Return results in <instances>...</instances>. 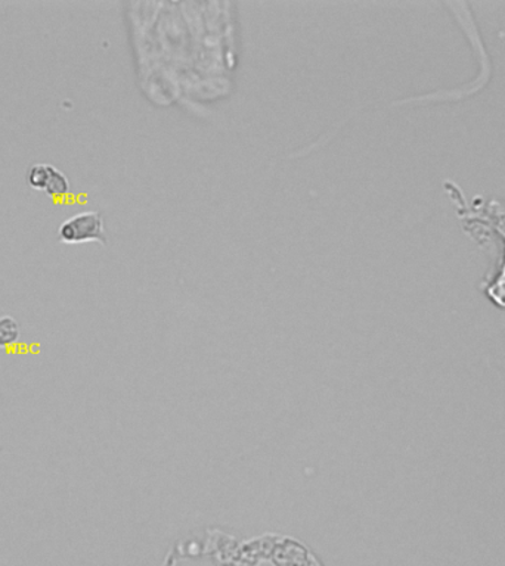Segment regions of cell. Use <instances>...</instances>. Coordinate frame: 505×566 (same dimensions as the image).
I'll return each mask as SVG.
<instances>
[{
  "label": "cell",
  "mask_w": 505,
  "mask_h": 566,
  "mask_svg": "<svg viewBox=\"0 0 505 566\" xmlns=\"http://www.w3.org/2000/svg\"><path fill=\"white\" fill-rule=\"evenodd\" d=\"M59 237L66 244H84V242H101L107 244L106 222L98 211H85L73 215L59 227Z\"/></svg>",
  "instance_id": "obj_2"
},
{
  "label": "cell",
  "mask_w": 505,
  "mask_h": 566,
  "mask_svg": "<svg viewBox=\"0 0 505 566\" xmlns=\"http://www.w3.org/2000/svg\"><path fill=\"white\" fill-rule=\"evenodd\" d=\"M20 336V325L14 318H0V347L14 344Z\"/></svg>",
  "instance_id": "obj_4"
},
{
  "label": "cell",
  "mask_w": 505,
  "mask_h": 566,
  "mask_svg": "<svg viewBox=\"0 0 505 566\" xmlns=\"http://www.w3.org/2000/svg\"><path fill=\"white\" fill-rule=\"evenodd\" d=\"M28 181L30 188L50 193L52 197H63L70 191L67 176L52 164H34L30 167Z\"/></svg>",
  "instance_id": "obj_3"
},
{
  "label": "cell",
  "mask_w": 505,
  "mask_h": 566,
  "mask_svg": "<svg viewBox=\"0 0 505 566\" xmlns=\"http://www.w3.org/2000/svg\"><path fill=\"white\" fill-rule=\"evenodd\" d=\"M473 202L494 227L498 235L496 242L501 244L499 260L483 279L481 291L492 304L505 310V204L498 200H485L482 197L474 198Z\"/></svg>",
  "instance_id": "obj_1"
}]
</instances>
